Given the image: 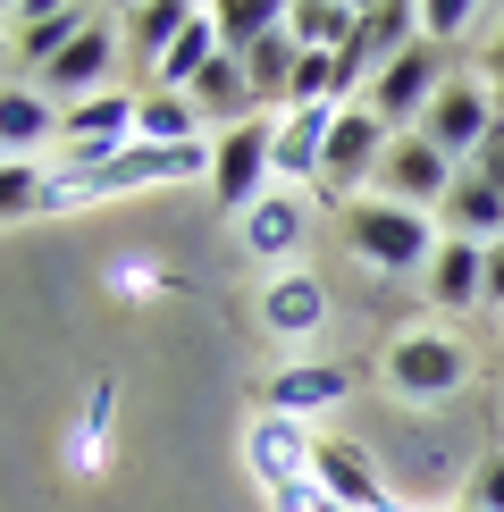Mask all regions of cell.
<instances>
[{"mask_svg":"<svg viewBox=\"0 0 504 512\" xmlns=\"http://www.w3.org/2000/svg\"><path fill=\"white\" fill-rule=\"evenodd\" d=\"M336 219H345V244L387 277H429L437 244H446L429 227V210H404V202H345Z\"/></svg>","mask_w":504,"mask_h":512,"instance_id":"cell-1","label":"cell"},{"mask_svg":"<svg viewBox=\"0 0 504 512\" xmlns=\"http://www.w3.org/2000/svg\"><path fill=\"white\" fill-rule=\"evenodd\" d=\"M269 177H278V118H244L227 135H210V202L219 210L244 219L269 194Z\"/></svg>","mask_w":504,"mask_h":512,"instance_id":"cell-2","label":"cell"},{"mask_svg":"<svg viewBox=\"0 0 504 512\" xmlns=\"http://www.w3.org/2000/svg\"><path fill=\"white\" fill-rule=\"evenodd\" d=\"M462 378H471V345L454 328H404L387 345V387L404 403H446L462 395Z\"/></svg>","mask_w":504,"mask_h":512,"instance_id":"cell-3","label":"cell"},{"mask_svg":"<svg viewBox=\"0 0 504 512\" xmlns=\"http://www.w3.org/2000/svg\"><path fill=\"white\" fill-rule=\"evenodd\" d=\"M387 118L370 110V101H345L328 126V152H320V194L345 210V202H362V185H378V160H387Z\"/></svg>","mask_w":504,"mask_h":512,"instance_id":"cell-4","label":"cell"},{"mask_svg":"<svg viewBox=\"0 0 504 512\" xmlns=\"http://www.w3.org/2000/svg\"><path fill=\"white\" fill-rule=\"evenodd\" d=\"M496 126H504V101L488 93V76H446V84H437V101H429V118H420V135H429L454 168H471L479 143H488Z\"/></svg>","mask_w":504,"mask_h":512,"instance_id":"cell-5","label":"cell"},{"mask_svg":"<svg viewBox=\"0 0 504 512\" xmlns=\"http://www.w3.org/2000/svg\"><path fill=\"white\" fill-rule=\"evenodd\" d=\"M454 177L462 168L437 152L429 135H395L387 143V160H378V202H404V210H446V194H454Z\"/></svg>","mask_w":504,"mask_h":512,"instance_id":"cell-6","label":"cell"},{"mask_svg":"<svg viewBox=\"0 0 504 512\" xmlns=\"http://www.w3.org/2000/svg\"><path fill=\"white\" fill-rule=\"evenodd\" d=\"M437 84H446V51H437V42H412V51H395L387 68L370 76V110L387 118V135H395L404 118H429Z\"/></svg>","mask_w":504,"mask_h":512,"instance_id":"cell-7","label":"cell"},{"mask_svg":"<svg viewBox=\"0 0 504 512\" xmlns=\"http://www.w3.org/2000/svg\"><path fill=\"white\" fill-rule=\"evenodd\" d=\"M135 110L143 101H126V93H93V101H76V110H59L68 168H101L110 152H126V143H135Z\"/></svg>","mask_w":504,"mask_h":512,"instance_id":"cell-8","label":"cell"},{"mask_svg":"<svg viewBox=\"0 0 504 512\" xmlns=\"http://www.w3.org/2000/svg\"><path fill=\"white\" fill-rule=\"evenodd\" d=\"M9 26H17V42H9V51H17V68H26V76H51L59 59H68V42L93 26V9H59V0H17V9H9Z\"/></svg>","mask_w":504,"mask_h":512,"instance_id":"cell-9","label":"cell"},{"mask_svg":"<svg viewBox=\"0 0 504 512\" xmlns=\"http://www.w3.org/2000/svg\"><path fill=\"white\" fill-rule=\"evenodd\" d=\"M118 51H126V34L110 26V17H93V26L68 42V59H59V68L42 76V93H51V101H68V110H76V101H93V93H110Z\"/></svg>","mask_w":504,"mask_h":512,"instance_id":"cell-10","label":"cell"},{"mask_svg":"<svg viewBox=\"0 0 504 512\" xmlns=\"http://www.w3.org/2000/svg\"><path fill=\"white\" fill-rule=\"evenodd\" d=\"M311 479H320L345 512H395V487L378 479V462L362 454V445H345V437H320V445H311Z\"/></svg>","mask_w":504,"mask_h":512,"instance_id":"cell-11","label":"cell"},{"mask_svg":"<svg viewBox=\"0 0 504 512\" xmlns=\"http://www.w3.org/2000/svg\"><path fill=\"white\" fill-rule=\"evenodd\" d=\"M345 395H353V370H345V361H294V370H269V378H261V412H286V420L336 412Z\"/></svg>","mask_w":504,"mask_h":512,"instance_id":"cell-12","label":"cell"},{"mask_svg":"<svg viewBox=\"0 0 504 512\" xmlns=\"http://www.w3.org/2000/svg\"><path fill=\"white\" fill-rule=\"evenodd\" d=\"M311 445H320V437H311L303 420L261 412L244 429V462H252V479H261V487H286V479H311Z\"/></svg>","mask_w":504,"mask_h":512,"instance_id":"cell-13","label":"cell"},{"mask_svg":"<svg viewBox=\"0 0 504 512\" xmlns=\"http://www.w3.org/2000/svg\"><path fill=\"white\" fill-rule=\"evenodd\" d=\"M420 286H429V303H437V311H488V244L446 236Z\"/></svg>","mask_w":504,"mask_h":512,"instance_id":"cell-14","label":"cell"},{"mask_svg":"<svg viewBox=\"0 0 504 512\" xmlns=\"http://www.w3.org/2000/svg\"><path fill=\"white\" fill-rule=\"evenodd\" d=\"M320 319H328V286L311 269H286V277H269V286H261V328L269 336L303 345V336H320Z\"/></svg>","mask_w":504,"mask_h":512,"instance_id":"cell-15","label":"cell"},{"mask_svg":"<svg viewBox=\"0 0 504 512\" xmlns=\"http://www.w3.org/2000/svg\"><path fill=\"white\" fill-rule=\"evenodd\" d=\"M59 135V110L42 84H0V160H26L34 143Z\"/></svg>","mask_w":504,"mask_h":512,"instance_id":"cell-16","label":"cell"},{"mask_svg":"<svg viewBox=\"0 0 504 512\" xmlns=\"http://www.w3.org/2000/svg\"><path fill=\"white\" fill-rule=\"evenodd\" d=\"M236 236H244L252 252H261V261H286V252L303 244V194L269 185V194H261V202H252L244 219H236Z\"/></svg>","mask_w":504,"mask_h":512,"instance_id":"cell-17","label":"cell"},{"mask_svg":"<svg viewBox=\"0 0 504 512\" xmlns=\"http://www.w3.org/2000/svg\"><path fill=\"white\" fill-rule=\"evenodd\" d=\"M194 17H202V9H185V0H143V9H126V17H118V34H126V51H135V59H152V68H160Z\"/></svg>","mask_w":504,"mask_h":512,"instance_id":"cell-18","label":"cell"},{"mask_svg":"<svg viewBox=\"0 0 504 512\" xmlns=\"http://www.w3.org/2000/svg\"><path fill=\"white\" fill-rule=\"evenodd\" d=\"M437 219H446L462 244H479V236H496V244H504V194H496L488 177H471V168L454 177V194H446V210H437Z\"/></svg>","mask_w":504,"mask_h":512,"instance_id":"cell-19","label":"cell"},{"mask_svg":"<svg viewBox=\"0 0 504 512\" xmlns=\"http://www.w3.org/2000/svg\"><path fill=\"white\" fill-rule=\"evenodd\" d=\"M328 126H336V110H286L278 118V177H311V185H320Z\"/></svg>","mask_w":504,"mask_h":512,"instance_id":"cell-20","label":"cell"},{"mask_svg":"<svg viewBox=\"0 0 504 512\" xmlns=\"http://www.w3.org/2000/svg\"><path fill=\"white\" fill-rule=\"evenodd\" d=\"M294 68H303V42H294L286 26L261 42V51H244V76H252V101L261 110H286V93H294Z\"/></svg>","mask_w":504,"mask_h":512,"instance_id":"cell-21","label":"cell"},{"mask_svg":"<svg viewBox=\"0 0 504 512\" xmlns=\"http://www.w3.org/2000/svg\"><path fill=\"white\" fill-rule=\"evenodd\" d=\"M353 26H362L353 0H294V9H286V34L303 42V51H345Z\"/></svg>","mask_w":504,"mask_h":512,"instance_id":"cell-22","label":"cell"},{"mask_svg":"<svg viewBox=\"0 0 504 512\" xmlns=\"http://www.w3.org/2000/svg\"><path fill=\"white\" fill-rule=\"evenodd\" d=\"M210 59H219V26H210V9H202L194 26L177 34V51H168L160 68H152V93H194V76L210 68Z\"/></svg>","mask_w":504,"mask_h":512,"instance_id":"cell-23","label":"cell"},{"mask_svg":"<svg viewBox=\"0 0 504 512\" xmlns=\"http://www.w3.org/2000/svg\"><path fill=\"white\" fill-rule=\"evenodd\" d=\"M135 143H168V152H185V143H202V110H194L185 93H143Z\"/></svg>","mask_w":504,"mask_h":512,"instance_id":"cell-24","label":"cell"},{"mask_svg":"<svg viewBox=\"0 0 504 512\" xmlns=\"http://www.w3.org/2000/svg\"><path fill=\"white\" fill-rule=\"evenodd\" d=\"M42 202H51V168L0 160V219H42Z\"/></svg>","mask_w":504,"mask_h":512,"instance_id":"cell-25","label":"cell"},{"mask_svg":"<svg viewBox=\"0 0 504 512\" xmlns=\"http://www.w3.org/2000/svg\"><path fill=\"white\" fill-rule=\"evenodd\" d=\"M462 26H479V9H471V0H429V9H420V42H437V51H446Z\"/></svg>","mask_w":504,"mask_h":512,"instance_id":"cell-26","label":"cell"},{"mask_svg":"<svg viewBox=\"0 0 504 512\" xmlns=\"http://www.w3.org/2000/svg\"><path fill=\"white\" fill-rule=\"evenodd\" d=\"M269 512H345V504L320 479H286V487H269Z\"/></svg>","mask_w":504,"mask_h":512,"instance_id":"cell-27","label":"cell"},{"mask_svg":"<svg viewBox=\"0 0 504 512\" xmlns=\"http://www.w3.org/2000/svg\"><path fill=\"white\" fill-rule=\"evenodd\" d=\"M462 504L504 512V454H479V462H471V487H462Z\"/></svg>","mask_w":504,"mask_h":512,"instance_id":"cell-28","label":"cell"},{"mask_svg":"<svg viewBox=\"0 0 504 512\" xmlns=\"http://www.w3.org/2000/svg\"><path fill=\"white\" fill-rule=\"evenodd\" d=\"M471 177H488V185H496V194H504V126H496V135H488V143H479V160H471Z\"/></svg>","mask_w":504,"mask_h":512,"instance_id":"cell-29","label":"cell"},{"mask_svg":"<svg viewBox=\"0 0 504 512\" xmlns=\"http://www.w3.org/2000/svg\"><path fill=\"white\" fill-rule=\"evenodd\" d=\"M479 68H488V93L504 101V17H496V42H488V51H479Z\"/></svg>","mask_w":504,"mask_h":512,"instance_id":"cell-30","label":"cell"},{"mask_svg":"<svg viewBox=\"0 0 504 512\" xmlns=\"http://www.w3.org/2000/svg\"><path fill=\"white\" fill-rule=\"evenodd\" d=\"M488 311H504V244H488Z\"/></svg>","mask_w":504,"mask_h":512,"instance_id":"cell-31","label":"cell"},{"mask_svg":"<svg viewBox=\"0 0 504 512\" xmlns=\"http://www.w3.org/2000/svg\"><path fill=\"white\" fill-rule=\"evenodd\" d=\"M454 512H479V504H454Z\"/></svg>","mask_w":504,"mask_h":512,"instance_id":"cell-32","label":"cell"},{"mask_svg":"<svg viewBox=\"0 0 504 512\" xmlns=\"http://www.w3.org/2000/svg\"><path fill=\"white\" fill-rule=\"evenodd\" d=\"M0 51H9V42H0Z\"/></svg>","mask_w":504,"mask_h":512,"instance_id":"cell-33","label":"cell"}]
</instances>
